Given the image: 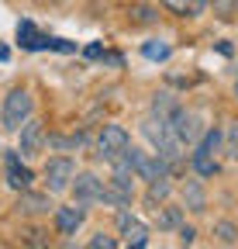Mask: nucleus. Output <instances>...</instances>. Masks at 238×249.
<instances>
[{
	"label": "nucleus",
	"instance_id": "obj_1",
	"mask_svg": "<svg viewBox=\"0 0 238 249\" xmlns=\"http://www.w3.org/2000/svg\"><path fill=\"white\" fill-rule=\"evenodd\" d=\"M32 93L24 87H14L7 97H4V107H0V124H4V132H17L21 124L32 118Z\"/></svg>",
	"mask_w": 238,
	"mask_h": 249
},
{
	"label": "nucleus",
	"instance_id": "obj_12",
	"mask_svg": "<svg viewBox=\"0 0 238 249\" xmlns=\"http://www.w3.org/2000/svg\"><path fill=\"white\" fill-rule=\"evenodd\" d=\"M159 4L176 18H200L207 7H211V0H159Z\"/></svg>",
	"mask_w": 238,
	"mask_h": 249
},
{
	"label": "nucleus",
	"instance_id": "obj_27",
	"mask_svg": "<svg viewBox=\"0 0 238 249\" xmlns=\"http://www.w3.org/2000/svg\"><path fill=\"white\" fill-rule=\"evenodd\" d=\"M0 59H7V49H4V45H0Z\"/></svg>",
	"mask_w": 238,
	"mask_h": 249
},
{
	"label": "nucleus",
	"instance_id": "obj_21",
	"mask_svg": "<svg viewBox=\"0 0 238 249\" xmlns=\"http://www.w3.org/2000/svg\"><path fill=\"white\" fill-rule=\"evenodd\" d=\"M221 21H238V0H211Z\"/></svg>",
	"mask_w": 238,
	"mask_h": 249
},
{
	"label": "nucleus",
	"instance_id": "obj_16",
	"mask_svg": "<svg viewBox=\"0 0 238 249\" xmlns=\"http://www.w3.org/2000/svg\"><path fill=\"white\" fill-rule=\"evenodd\" d=\"M86 142V135H45V145L55 152H76Z\"/></svg>",
	"mask_w": 238,
	"mask_h": 249
},
{
	"label": "nucleus",
	"instance_id": "obj_11",
	"mask_svg": "<svg viewBox=\"0 0 238 249\" xmlns=\"http://www.w3.org/2000/svg\"><path fill=\"white\" fill-rule=\"evenodd\" d=\"M152 218H156V229H159V232H176V229L183 225V208L162 201V204L152 211Z\"/></svg>",
	"mask_w": 238,
	"mask_h": 249
},
{
	"label": "nucleus",
	"instance_id": "obj_2",
	"mask_svg": "<svg viewBox=\"0 0 238 249\" xmlns=\"http://www.w3.org/2000/svg\"><path fill=\"white\" fill-rule=\"evenodd\" d=\"M42 177H45L48 194H63V191H69V183L76 177V163L69 160V156H52V160L45 163V170H42Z\"/></svg>",
	"mask_w": 238,
	"mask_h": 249
},
{
	"label": "nucleus",
	"instance_id": "obj_25",
	"mask_svg": "<svg viewBox=\"0 0 238 249\" xmlns=\"http://www.w3.org/2000/svg\"><path fill=\"white\" fill-rule=\"evenodd\" d=\"M131 14H135L138 24H152V21H156V11H152V7H135Z\"/></svg>",
	"mask_w": 238,
	"mask_h": 249
},
{
	"label": "nucleus",
	"instance_id": "obj_13",
	"mask_svg": "<svg viewBox=\"0 0 238 249\" xmlns=\"http://www.w3.org/2000/svg\"><path fill=\"white\" fill-rule=\"evenodd\" d=\"M180 107H183V104L176 101L173 93H166V90H162V93H156V97H152V111H148V114L159 118V121H173V114L180 111Z\"/></svg>",
	"mask_w": 238,
	"mask_h": 249
},
{
	"label": "nucleus",
	"instance_id": "obj_24",
	"mask_svg": "<svg viewBox=\"0 0 238 249\" xmlns=\"http://www.w3.org/2000/svg\"><path fill=\"white\" fill-rule=\"evenodd\" d=\"M121 242H117L114 235H104V232H97L94 239H90V249H117Z\"/></svg>",
	"mask_w": 238,
	"mask_h": 249
},
{
	"label": "nucleus",
	"instance_id": "obj_22",
	"mask_svg": "<svg viewBox=\"0 0 238 249\" xmlns=\"http://www.w3.org/2000/svg\"><path fill=\"white\" fill-rule=\"evenodd\" d=\"M142 55L162 62V59H169V45H166V42H145V45H142Z\"/></svg>",
	"mask_w": 238,
	"mask_h": 249
},
{
	"label": "nucleus",
	"instance_id": "obj_10",
	"mask_svg": "<svg viewBox=\"0 0 238 249\" xmlns=\"http://www.w3.org/2000/svg\"><path fill=\"white\" fill-rule=\"evenodd\" d=\"M17 214H48L55 204L48 201V194H35V191H28V187H24V191H17Z\"/></svg>",
	"mask_w": 238,
	"mask_h": 249
},
{
	"label": "nucleus",
	"instance_id": "obj_3",
	"mask_svg": "<svg viewBox=\"0 0 238 249\" xmlns=\"http://www.w3.org/2000/svg\"><path fill=\"white\" fill-rule=\"evenodd\" d=\"M128 145H131V139H128V132L121 128V124H104V132H100V139H97V160L114 163Z\"/></svg>",
	"mask_w": 238,
	"mask_h": 249
},
{
	"label": "nucleus",
	"instance_id": "obj_18",
	"mask_svg": "<svg viewBox=\"0 0 238 249\" xmlns=\"http://www.w3.org/2000/svg\"><path fill=\"white\" fill-rule=\"evenodd\" d=\"M190 166L197 177H214L218 173V160L214 156H204V152H190Z\"/></svg>",
	"mask_w": 238,
	"mask_h": 249
},
{
	"label": "nucleus",
	"instance_id": "obj_23",
	"mask_svg": "<svg viewBox=\"0 0 238 249\" xmlns=\"http://www.w3.org/2000/svg\"><path fill=\"white\" fill-rule=\"evenodd\" d=\"M221 145L228 152V160H238V124H231V128L221 135Z\"/></svg>",
	"mask_w": 238,
	"mask_h": 249
},
{
	"label": "nucleus",
	"instance_id": "obj_6",
	"mask_svg": "<svg viewBox=\"0 0 238 249\" xmlns=\"http://www.w3.org/2000/svg\"><path fill=\"white\" fill-rule=\"evenodd\" d=\"M169 128H173V135L180 139L183 145H193L200 135H204V124H200V118L193 114V111H187V107H180L173 114V121H169Z\"/></svg>",
	"mask_w": 238,
	"mask_h": 249
},
{
	"label": "nucleus",
	"instance_id": "obj_15",
	"mask_svg": "<svg viewBox=\"0 0 238 249\" xmlns=\"http://www.w3.org/2000/svg\"><path fill=\"white\" fill-rule=\"evenodd\" d=\"M17 38H21V45H24V49H48V38H45V35H38L32 21H21V24H17Z\"/></svg>",
	"mask_w": 238,
	"mask_h": 249
},
{
	"label": "nucleus",
	"instance_id": "obj_4",
	"mask_svg": "<svg viewBox=\"0 0 238 249\" xmlns=\"http://www.w3.org/2000/svg\"><path fill=\"white\" fill-rule=\"evenodd\" d=\"M69 191L76 197V204H100V194H104V180L97 173H76L73 183H69Z\"/></svg>",
	"mask_w": 238,
	"mask_h": 249
},
{
	"label": "nucleus",
	"instance_id": "obj_20",
	"mask_svg": "<svg viewBox=\"0 0 238 249\" xmlns=\"http://www.w3.org/2000/svg\"><path fill=\"white\" fill-rule=\"evenodd\" d=\"M214 235H218V242L235 246V242H238V225H235V222H228V218H221V222L214 225Z\"/></svg>",
	"mask_w": 238,
	"mask_h": 249
},
{
	"label": "nucleus",
	"instance_id": "obj_9",
	"mask_svg": "<svg viewBox=\"0 0 238 249\" xmlns=\"http://www.w3.org/2000/svg\"><path fill=\"white\" fill-rule=\"evenodd\" d=\"M4 166H7V187H11V191H24V187H32L35 173L21 163V152H7L4 156Z\"/></svg>",
	"mask_w": 238,
	"mask_h": 249
},
{
	"label": "nucleus",
	"instance_id": "obj_19",
	"mask_svg": "<svg viewBox=\"0 0 238 249\" xmlns=\"http://www.w3.org/2000/svg\"><path fill=\"white\" fill-rule=\"evenodd\" d=\"M183 197H187V208H190V211H197V214L207 208V201H204V187H200L197 180H190V183L183 187Z\"/></svg>",
	"mask_w": 238,
	"mask_h": 249
},
{
	"label": "nucleus",
	"instance_id": "obj_17",
	"mask_svg": "<svg viewBox=\"0 0 238 249\" xmlns=\"http://www.w3.org/2000/svg\"><path fill=\"white\" fill-rule=\"evenodd\" d=\"M221 149V132L218 128H207L197 142H193V152H204V156H214Z\"/></svg>",
	"mask_w": 238,
	"mask_h": 249
},
{
	"label": "nucleus",
	"instance_id": "obj_14",
	"mask_svg": "<svg viewBox=\"0 0 238 249\" xmlns=\"http://www.w3.org/2000/svg\"><path fill=\"white\" fill-rule=\"evenodd\" d=\"M173 194V183H169V177H162V180H152L148 183V191H145V208L148 211H156L166 197Z\"/></svg>",
	"mask_w": 238,
	"mask_h": 249
},
{
	"label": "nucleus",
	"instance_id": "obj_8",
	"mask_svg": "<svg viewBox=\"0 0 238 249\" xmlns=\"http://www.w3.org/2000/svg\"><path fill=\"white\" fill-rule=\"evenodd\" d=\"M52 218H55V229H59V235H76V232H79V225L86 222V204L52 208Z\"/></svg>",
	"mask_w": 238,
	"mask_h": 249
},
{
	"label": "nucleus",
	"instance_id": "obj_26",
	"mask_svg": "<svg viewBox=\"0 0 238 249\" xmlns=\"http://www.w3.org/2000/svg\"><path fill=\"white\" fill-rule=\"evenodd\" d=\"M176 232H180V242H183V246H193V239H197V232H193L190 225H180V229H176Z\"/></svg>",
	"mask_w": 238,
	"mask_h": 249
},
{
	"label": "nucleus",
	"instance_id": "obj_7",
	"mask_svg": "<svg viewBox=\"0 0 238 249\" xmlns=\"http://www.w3.org/2000/svg\"><path fill=\"white\" fill-rule=\"evenodd\" d=\"M17 132H21V156H24V160H38V156L45 152V128H42V121L28 118Z\"/></svg>",
	"mask_w": 238,
	"mask_h": 249
},
{
	"label": "nucleus",
	"instance_id": "obj_5",
	"mask_svg": "<svg viewBox=\"0 0 238 249\" xmlns=\"http://www.w3.org/2000/svg\"><path fill=\"white\" fill-rule=\"evenodd\" d=\"M117 232H121L125 242L135 246V249L148 246V225L142 222V218H135L128 208H117Z\"/></svg>",
	"mask_w": 238,
	"mask_h": 249
},
{
	"label": "nucleus",
	"instance_id": "obj_28",
	"mask_svg": "<svg viewBox=\"0 0 238 249\" xmlns=\"http://www.w3.org/2000/svg\"><path fill=\"white\" fill-rule=\"evenodd\" d=\"M235 97H238V80H235Z\"/></svg>",
	"mask_w": 238,
	"mask_h": 249
}]
</instances>
